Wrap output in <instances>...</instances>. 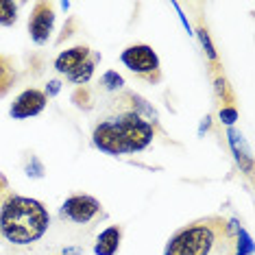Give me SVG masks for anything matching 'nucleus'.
Masks as SVG:
<instances>
[{
	"label": "nucleus",
	"instance_id": "f257e3e1",
	"mask_svg": "<svg viewBox=\"0 0 255 255\" xmlns=\"http://www.w3.org/2000/svg\"><path fill=\"white\" fill-rule=\"evenodd\" d=\"M159 133V116L146 98L120 90L103 98L96 109L92 142L112 155L144 150Z\"/></svg>",
	"mask_w": 255,
	"mask_h": 255
},
{
	"label": "nucleus",
	"instance_id": "f03ea898",
	"mask_svg": "<svg viewBox=\"0 0 255 255\" xmlns=\"http://www.w3.org/2000/svg\"><path fill=\"white\" fill-rule=\"evenodd\" d=\"M242 229L225 216H205L183 225L168 240L164 255H242Z\"/></svg>",
	"mask_w": 255,
	"mask_h": 255
},
{
	"label": "nucleus",
	"instance_id": "7ed1b4c3",
	"mask_svg": "<svg viewBox=\"0 0 255 255\" xmlns=\"http://www.w3.org/2000/svg\"><path fill=\"white\" fill-rule=\"evenodd\" d=\"M50 225L42 201L20 196L0 172V242L13 247L35 245Z\"/></svg>",
	"mask_w": 255,
	"mask_h": 255
},
{
	"label": "nucleus",
	"instance_id": "20e7f679",
	"mask_svg": "<svg viewBox=\"0 0 255 255\" xmlns=\"http://www.w3.org/2000/svg\"><path fill=\"white\" fill-rule=\"evenodd\" d=\"M105 216L101 201H96L90 194H74L59 207V218L68 225L77 227H92Z\"/></svg>",
	"mask_w": 255,
	"mask_h": 255
},
{
	"label": "nucleus",
	"instance_id": "39448f33",
	"mask_svg": "<svg viewBox=\"0 0 255 255\" xmlns=\"http://www.w3.org/2000/svg\"><path fill=\"white\" fill-rule=\"evenodd\" d=\"M123 63L129 70L135 74L144 83H159L161 81V68H159V59L155 55V50L146 44H135L123 53Z\"/></svg>",
	"mask_w": 255,
	"mask_h": 255
},
{
	"label": "nucleus",
	"instance_id": "423d86ee",
	"mask_svg": "<svg viewBox=\"0 0 255 255\" xmlns=\"http://www.w3.org/2000/svg\"><path fill=\"white\" fill-rule=\"evenodd\" d=\"M53 24H55V7L50 2H35L33 13L28 18V33L31 39L35 44H46L53 33Z\"/></svg>",
	"mask_w": 255,
	"mask_h": 255
},
{
	"label": "nucleus",
	"instance_id": "0eeeda50",
	"mask_svg": "<svg viewBox=\"0 0 255 255\" xmlns=\"http://www.w3.org/2000/svg\"><path fill=\"white\" fill-rule=\"evenodd\" d=\"M46 103H48V98H46L42 90H24L13 101L9 114L13 116V118H31V116H37L42 112L46 107Z\"/></svg>",
	"mask_w": 255,
	"mask_h": 255
},
{
	"label": "nucleus",
	"instance_id": "6e6552de",
	"mask_svg": "<svg viewBox=\"0 0 255 255\" xmlns=\"http://www.w3.org/2000/svg\"><path fill=\"white\" fill-rule=\"evenodd\" d=\"M90 55H92V50L88 48V46H74V48H70V50H63V53L55 59L57 72L66 74V79H68L72 72H77L79 68L88 61Z\"/></svg>",
	"mask_w": 255,
	"mask_h": 255
},
{
	"label": "nucleus",
	"instance_id": "1a4fd4ad",
	"mask_svg": "<svg viewBox=\"0 0 255 255\" xmlns=\"http://www.w3.org/2000/svg\"><path fill=\"white\" fill-rule=\"evenodd\" d=\"M120 240H123V227H120V225H114V227L105 229L96 238L94 253L96 255H116L120 249Z\"/></svg>",
	"mask_w": 255,
	"mask_h": 255
},
{
	"label": "nucleus",
	"instance_id": "9d476101",
	"mask_svg": "<svg viewBox=\"0 0 255 255\" xmlns=\"http://www.w3.org/2000/svg\"><path fill=\"white\" fill-rule=\"evenodd\" d=\"M15 79H18V70H15V61L9 55H0V98L13 88Z\"/></svg>",
	"mask_w": 255,
	"mask_h": 255
},
{
	"label": "nucleus",
	"instance_id": "9b49d317",
	"mask_svg": "<svg viewBox=\"0 0 255 255\" xmlns=\"http://www.w3.org/2000/svg\"><path fill=\"white\" fill-rule=\"evenodd\" d=\"M98 59H101V57H98V53H94V50H92V55L88 57V61H85L77 72H72L70 77H68V81H72V83H79V85H81V83H88L90 77H92V72H94V66L98 63Z\"/></svg>",
	"mask_w": 255,
	"mask_h": 255
},
{
	"label": "nucleus",
	"instance_id": "f8f14e48",
	"mask_svg": "<svg viewBox=\"0 0 255 255\" xmlns=\"http://www.w3.org/2000/svg\"><path fill=\"white\" fill-rule=\"evenodd\" d=\"M18 9L20 2H11V0H0V24L11 26L18 20Z\"/></svg>",
	"mask_w": 255,
	"mask_h": 255
},
{
	"label": "nucleus",
	"instance_id": "ddd939ff",
	"mask_svg": "<svg viewBox=\"0 0 255 255\" xmlns=\"http://www.w3.org/2000/svg\"><path fill=\"white\" fill-rule=\"evenodd\" d=\"M61 255H70V253H61Z\"/></svg>",
	"mask_w": 255,
	"mask_h": 255
}]
</instances>
